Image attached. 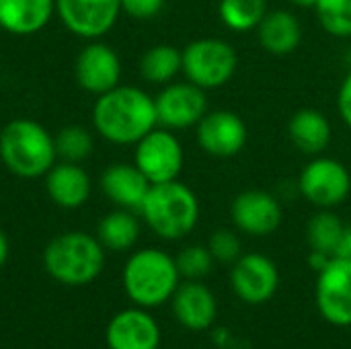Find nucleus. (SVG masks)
I'll return each instance as SVG.
<instances>
[{
    "label": "nucleus",
    "mask_w": 351,
    "mask_h": 349,
    "mask_svg": "<svg viewBox=\"0 0 351 349\" xmlns=\"http://www.w3.org/2000/svg\"><path fill=\"white\" fill-rule=\"evenodd\" d=\"M45 191L58 208L76 210L88 202L93 183L80 163L60 160L45 173Z\"/></svg>",
    "instance_id": "nucleus-18"
},
{
    "label": "nucleus",
    "mask_w": 351,
    "mask_h": 349,
    "mask_svg": "<svg viewBox=\"0 0 351 349\" xmlns=\"http://www.w3.org/2000/svg\"><path fill=\"white\" fill-rule=\"evenodd\" d=\"M346 62H348V66H350V70H351V47H350V51H348V56H346Z\"/></svg>",
    "instance_id": "nucleus-36"
},
{
    "label": "nucleus",
    "mask_w": 351,
    "mask_h": 349,
    "mask_svg": "<svg viewBox=\"0 0 351 349\" xmlns=\"http://www.w3.org/2000/svg\"><path fill=\"white\" fill-rule=\"evenodd\" d=\"M337 111L341 121L351 130V70L346 74V78L339 84L337 91Z\"/></svg>",
    "instance_id": "nucleus-32"
},
{
    "label": "nucleus",
    "mask_w": 351,
    "mask_h": 349,
    "mask_svg": "<svg viewBox=\"0 0 351 349\" xmlns=\"http://www.w3.org/2000/svg\"><path fill=\"white\" fill-rule=\"evenodd\" d=\"M288 2L296 8H315L319 0H288Z\"/></svg>",
    "instance_id": "nucleus-35"
},
{
    "label": "nucleus",
    "mask_w": 351,
    "mask_h": 349,
    "mask_svg": "<svg viewBox=\"0 0 351 349\" xmlns=\"http://www.w3.org/2000/svg\"><path fill=\"white\" fill-rule=\"evenodd\" d=\"M317 306L335 327L351 325V259L335 255L317 278Z\"/></svg>",
    "instance_id": "nucleus-12"
},
{
    "label": "nucleus",
    "mask_w": 351,
    "mask_h": 349,
    "mask_svg": "<svg viewBox=\"0 0 351 349\" xmlns=\"http://www.w3.org/2000/svg\"><path fill=\"white\" fill-rule=\"evenodd\" d=\"M346 228L348 226H343L341 218L333 210H319L306 226V241L311 245V251L335 257Z\"/></svg>",
    "instance_id": "nucleus-25"
},
{
    "label": "nucleus",
    "mask_w": 351,
    "mask_h": 349,
    "mask_svg": "<svg viewBox=\"0 0 351 349\" xmlns=\"http://www.w3.org/2000/svg\"><path fill=\"white\" fill-rule=\"evenodd\" d=\"M208 249L218 263H234L241 257V239L230 228H218L208 241Z\"/></svg>",
    "instance_id": "nucleus-30"
},
{
    "label": "nucleus",
    "mask_w": 351,
    "mask_h": 349,
    "mask_svg": "<svg viewBox=\"0 0 351 349\" xmlns=\"http://www.w3.org/2000/svg\"><path fill=\"white\" fill-rule=\"evenodd\" d=\"M197 146L214 158H232L243 152L249 140L245 119L230 109L208 111L195 125Z\"/></svg>",
    "instance_id": "nucleus-10"
},
{
    "label": "nucleus",
    "mask_w": 351,
    "mask_h": 349,
    "mask_svg": "<svg viewBox=\"0 0 351 349\" xmlns=\"http://www.w3.org/2000/svg\"><path fill=\"white\" fill-rule=\"evenodd\" d=\"M6 259H8V239H6V234L0 230V269H2V265L6 263Z\"/></svg>",
    "instance_id": "nucleus-34"
},
{
    "label": "nucleus",
    "mask_w": 351,
    "mask_h": 349,
    "mask_svg": "<svg viewBox=\"0 0 351 349\" xmlns=\"http://www.w3.org/2000/svg\"><path fill=\"white\" fill-rule=\"evenodd\" d=\"M158 125L154 97L134 84H117L97 97L93 107L95 132L117 146H136Z\"/></svg>",
    "instance_id": "nucleus-1"
},
{
    "label": "nucleus",
    "mask_w": 351,
    "mask_h": 349,
    "mask_svg": "<svg viewBox=\"0 0 351 349\" xmlns=\"http://www.w3.org/2000/svg\"><path fill=\"white\" fill-rule=\"evenodd\" d=\"M181 72L189 82L208 91L220 88L232 80L239 68V53L226 39L202 37L189 41L183 49Z\"/></svg>",
    "instance_id": "nucleus-6"
},
{
    "label": "nucleus",
    "mask_w": 351,
    "mask_h": 349,
    "mask_svg": "<svg viewBox=\"0 0 351 349\" xmlns=\"http://www.w3.org/2000/svg\"><path fill=\"white\" fill-rule=\"evenodd\" d=\"M267 10V0H220L218 4L220 21L237 33L257 29Z\"/></svg>",
    "instance_id": "nucleus-26"
},
{
    "label": "nucleus",
    "mask_w": 351,
    "mask_h": 349,
    "mask_svg": "<svg viewBox=\"0 0 351 349\" xmlns=\"http://www.w3.org/2000/svg\"><path fill=\"white\" fill-rule=\"evenodd\" d=\"M278 284H280L278 267L263 253H247L232 263L230 286L234 294L247 304L267 302L276 294Z\"/></svg>",
    "instance_id": "nucleus-15"
},
{
    "label": "nucleus",
    "mask_w": 351,
    "mask_h": 349,
    "mask_svg": "<svg viewBox=\"0 0 351 349\" xmlns=\"http://www.w3.org/2000/svg\"><path fill=\"white\" fill-rule=\"evenodd\" d=\"M230 220L237 230L249 237H267L280 228L284 208L276 193L265 189H247L232 200Z\"/></svg>",
    "instance_id": "nucleus-13"
},
{
    "label": "nucleus",
    "mask_w": 351,
    "mask_h": 349,
    "mask_svg": "<svg viewBox=\"0 0 351 349\" xmlns=\"http://www.w3.org/2000/svg\"><path fill=\"white\" fill-rule=\"evenodd\" d=\"M288 138L292 146L306 154V156H319L325 154L333 140V128L329 117L313 107L298 109L290 121H288Z\"/></svg>",
    "instance_id": "nucleus-21"
},
{
    "label": "nucleus",
    "mask_w": 351,
    "mask_h": 349,
    "mask_svg": "<svg viewBox=\"0 0 351 349\" xmlns=\"http://www.w3.org/2000/svg\"><path fill=\"white\" fill-rule=\"evenodd\" d=\"M121 12V0H56V14L62 25L88 41L107 35Z\"/></svg>",
    "instance_id": "nucleus-11"
},
{
    "label": "nucleus",
    "mask_w": 351,
    "mask_h": 349,
    "mask_svg": "<svg viewBox=\"0 0 351 349\" xmlns=\"http://www.w3.org/2000/svg\"><path fill=\"white\" fill-rule=\"evenodd\" d=\"M0 160L21 179L45 177L58 160L53 136L39 121L16 117L0 132Z\"/></svg>",
    "instance_id": "nucleus-2"
},
{
    "label": "nucleus",
    "mask_w": 351,
    "mask_h": 349,
    "mask_svg": "<svg viewBox=\"0 0 351 349\" xmlns=\"http://www.w3.org/2000/svg\"><path fill=\"white\" fill-rule=\"evenodd\" d=\"M173 315L177 323L189 331H206L212 327L218 315V302L212 290L195 280L179 284L171 298Z\"/></svg>",
    "instance_id": "nucleus-17"
},
{
    "label": "nucleus",
    "mask_w": 351,
    "mask_h": 349,
    "mask_svg": "<svg viewBox=\"0 0 351 349\" xmlns=\"http://www.w3.org/2000/svg\"><path fill=\"white\" fill-rule=\"evenodd\" d=\"M56 14V0H0V31L10 35H35Z\"/></svg>",
    "instance_id": "nucleus-22"
},
{
    "label": "nucleus",
    "mask_w": 351,
    "mask_h": 349,
    "mask_svg": "<svg viewBox=\"0 0 351 349\" xmlns=\"http://www.w3.org/2000/svg\"><path fill=\"white\" fill-rule=\"evenodd\" d=\"M105 341L109 349H160V327L148 309H125L109 321Z\"/></svg>",
    "instance_id": "nucleus-16"
},
{
    "label": "nucleus",
    "mask_w": 351,
    "mask_h": 349,
    "mask_svg": "<svg viewBox=\"0 0 351 349\" xmlns=\"http://www.w3.org/2000/svg\"><path fill=\"white\" fill-rule=\"evenodd\" d=\"M337 255L339 257H346V259H351V228H346V234L341 239V245H339Z\"/></svg>",
    "instance_id": "nucleus-33"
},
{
    "label": "nucleus",
    "mask_w": 351,
    "mask_h": 349,
    "mask_svg": "<svg viewBox=\"0 0 351 349\" xmlns=\"http://www.w3.org/2000/svg\"><path fill=\"white\" fill-rule=\"evenodd\" d=\"M298 193L317 210H333L341 206L351 193L350 169L331 156H313L302 169L298 181Z\"/></svg>",
    "instance_id": "nucleus-7"
},
{
    "label": "nucleus",
    "mask_w": 351,
    "mask_h": 349,
    "mask_svg": "<svg viewBox=\"0 0 351 349\" xmlns=\"http://www.w3.org/2000/svg\"><path fill=\"white\" fill-rule=\"evenodd\" d=\"M302 23L288 8L267 10L263 21L257 27V39L261 47L278 58L294 53L302 43Z\"/></svg>",
    "instance_id": "nucleus-20"
},
{
    "label": "nucleus",
    "mask_w": 351,
    "mask_h": 349,
    "mask_svg": "<svg viewBox=\"0 0 351 349\" xmlns=\"http://www.w3.org/2000/svg\"><path fill=\"white\" fill-rule=\"evenodd\" d=\"M134 165L144 173L150 185L175 181L185 165L183 144L173 130L156 125L136 144Z\"/></svg>",
    "instance_id": "nucleus-8"
},
{
    "label": "nucleus",
    "mask_w": 351,
    "mask_h": 349,
    "mask_svg": "<svg viewBox=\"0 0 351 349\" xmlns=\"http://www.w3.org/2000/svg\"><path fill=\"white\" fill-rule=\"evenodd\" d=\"M317 19L321 27L337 37L350 39L351 37V0H319L315 6Z\"/></svg>",
    "instance_id": "nucleus-28"
},
{
    "label": "nucleus",
    "mask_w": 351,
    "mask_h": 349,
    "mask_svg": "<svg viewBox=\"0 0 351 349\" xmlns=\"http://www.w3.org/2000/svg\"><path fill=\"white\" fill-rule=\"evenodd\" d=\"M97 239L101 241L105 251H130L140 239V220L136 218L134 210H111L101 218L97 226Z\"/></svg>",
    "instance_id": "nucleus-23"
},
{
    "label": "nucleus",
    "mask_w": 351,
    "mask_h": 349,
    "mask_svg": "<svg viewBox=\"0 0 351 349\" xmlns=\"http://www.w3.org/2000/svg\"><path fill=\"white\" fill-rule=\"evenodd\" d=\"M140 216L162 241H181L193 232L199 220V200L195 191L179 179L150 185Z\"/></svg>",
    "instance_id": "nucleus-3"
},
{
    "label": "nucleus",
    "mask_w": 351,
    "mask_h": 349,
    "mask_svg": "<svg viewBox=\"0 0 351 349\" xmlns=\"http://www.w3.org/2000/svg\"><path fill=\"white\" fill-rule=\"evenodd\" d=\"M74 76L82 91L88 95H103L121 84V60L119 53L105 41H88L74 62Z\"/></svg>",
    "instance_id": "nucleus-14"
},
{
    "label": "nucleus",
    "mask_w": 351,
    "mask_h": 349,
    "mask_svg": "<svg viewBox=\"0 0 351 349\" xmlns=\"http://www.w3.org/2000/svg\"><path fill=\"white\" fill-rule=\"evenodd\" d=\"M165 4L167 0H121V10L136 21H150L162 12Z\"/></svg>",
    "instance_id": "nucleus-31"
},
{
    "label": "nucleus",
    "mask_w": 351,
    "mask_h": 349,
    "mask_svg": "<svg viewBox=\"0 0 351 349\" xmlns=\"http://www.w3.org/2000/svg\"><path fill=\"white\" fill-rule=\"evenodd\" d=\"M181 274L175 257L162 249L146 247L130 255L121 272L128 298L142 309H156L169 302L179 288Z\"/></svg>",
    "instance_id": "nucleus-5"
},
{
    "label": "nucleus",
    "mask_w": 351,
    "mask_h": 349,
    "mask_svg": "<svg viewBox=\"0 0 351 349\" xmlns=\"http://www.w3.org/2000/svg\"><path fill=\"white\" fill-rule=\"evenodd\" d=\"M148 189L150 181L134 163H113L101 175V191L117 208L140 212Z\"/></svg>",
    "instance_id": "nucleus-19"
},
{
    "label": "nucleus",
    "mask_w": 351,
    "mask_h": 349,
    "mask_svg": "<svg viewBox=\"0 0 351 349\" xmlns=\"http://www.w3.org/2000/svg\"><path fill=\"white\" fill-rule=\"evenodd\" d=\"M43 267L64 286L93 284L105 267V247L95 234L70 230L53 237L43 251Z\"/></svg>",
    "instance_id": "nucleus-4"
},
{
    "label": "nucleus",
    "mask_w": 351,
    "mask_h": 349,
    "mask_svg": "<svg viewBox=\"0 0 351 349\" xmlns=\"http://www.w3.org/2000/svg\"><path fill=\"white\" fill-rule=\"evenodd\" d=\"M175 261H177V269H179L181 278L195 280V282L210 276V272L216 263L210 249L204 245H189V247L181 249L179 255L175 257Z\"/></svg>",
    "instance_id": "nucleus-29"
},
{
    "label": "nucleus",
    "mask_w": 351,
    "mask_h": 349,
    "mask_svg": "<svg viewBox=\"0 0 351 349\" xmlns=\"http://www.w3.org/2000/svg\"><path fill=\"white\" fill-rule=\"evenodd\" d=\"M183 68L181 49L171 43H156L140 58V76L150 84H169Z\"/></svg>",
    "instance_id": "nucleus-24"
},
{
    "label": "nucleus",
    "mask_w": 351,
    "mask_h": 349,
    "mask_svg": "<svg viewBox=\"0 0 351 349\" xmlns=\"http://www.w3.org/2000/svg\"><path fill=\"white\" fill-rule=\"evenodd\" d=\"M53 142H56L58 158L68 160V163H82L84 158H88L93 154V148H95L93 132L82 125L62 128L53 136Z\"/></svg>",
    "instance_id": "nucleus-27"
},
{
    "label": "nucleus",
    "mask_w": 351,
    "mask_h": 349,
    "mask_svg": "<svg viewBox=\"0 0 351 349\" xmlns=\"http://www.w3.org/2000/svg\"><path fill=\"white\" fill-rule=\"evenodd\" d=\"M158 125L167 130L195 128L208 109V95L193 82H169L154 97Z\"/></svg>",
    "instance_id": "nucleus-9"
}]
</instances>
